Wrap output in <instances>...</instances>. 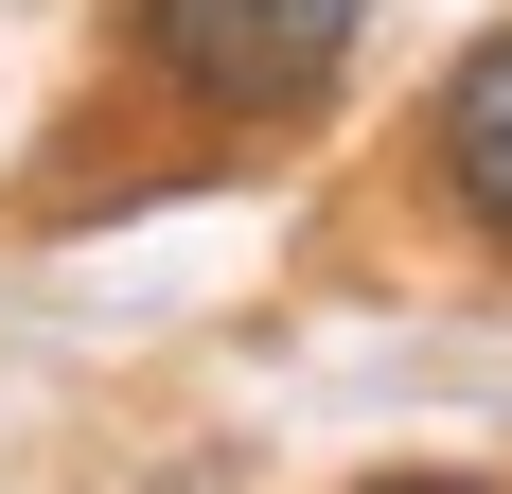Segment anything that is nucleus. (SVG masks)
Returning a JSON list of instances; mask_svg holds the SVG:
<instances>
[{
    "label": "nucleus",
    "mask_w": 512,
    "mask_h": 494,
    "mask_svg": "<svg viewBox=\"0 0 512 494\" xmlns=\"http://www.w3.org/2000/svg\"><path fill=\"white\" fill-rule=\"evenodd\" d=\"M371 494H495V477H371Z\"/></svg>",
    "instance_id": "3"
},
{
    "label": "nucleus",
    "mask_w": 512,
    "mask_h": 494,
    "mask_svg": "<svg viewBox=\"0 0 512 494\" xmlns=\"http://www.w3.org/2000/svg\"><path fill=\"white\" fill-rule=\"evenodd\" d=\"M371 0H142V71L195 124H318Z\"/></svg>",
    "instance_id": "1"
},
{
    "label": "nucleus",
    "mask_w": 512,
    "mask_h": 494,
    "mask_svg": "<svg viewBox=\"0 0 512 494\" xmlns=\"http://www.w3.org/2000/svg\"><path fill=\"white\" fill-rule=\"evenodd\" d=\"M424 177H442V212H460L477 247H512V18L424 89Z\"/></svg>",
    "instance_id": "2"
}]
</instances>
